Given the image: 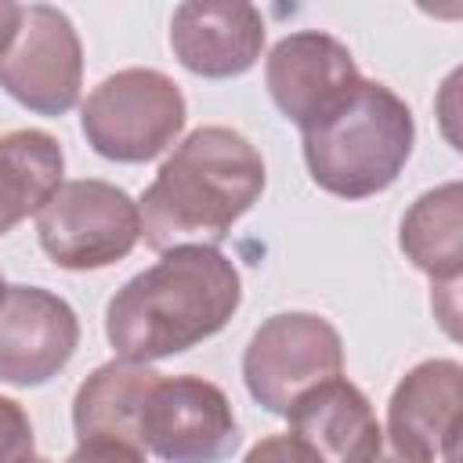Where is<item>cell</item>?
Here are the masks:
<instances>
[{"instance_id": "obj_10", "label": "cell", "mask_w": 463, "mask_h": 463, "mask_svg": "<svg viewBox=\"0 0 463 463\" xmlns=\"http://www.w3.org/2000/svg\"><path fill=\"white\" fill-rule=\"evenodd\" d=\"M80 347L72 304L43 286H7L0 300V383L43 387Z\"/></svg>"}, {"instance_id": "obj_4", "label": "cell", "mask_w": 463, "mask_h": 463, "mask_svg": "<svg viewBox=\"0 0 463 463\" xmlns=\"http://www.w3.org/2000/svg\"><path fill=\"white\" fill-rule=\"evenodd\" d=\"M184 94L159 69H119L105 76L80 109L87 145L112 163H148L184 130Z\"/></svg>"}, {"instance_id": "obj_18", "label": "cell", "mask_w": 463, "mask_h": 463, "mask_svg": "<svg viewBox=\"0 0 463 463\" xmlns=\"http://www.w3.org/2000/svg\"><path fill=\"white\" fill-rule=\"evenodd\" d=\"M344 463H434V459L423 449H416V445L387 434L383 427H376Z\"/></svg>"}, {"instance_id": "obj_7", "label": "cell", "mask_w": 463, "mask_h": 463, "mask_svg": "<svg viewBox=\"0 0 463 463\" xmlns=\"http://www.w3.org/2000/svg\"><path fill=\"white\" fill-rule=\"evenodd\" d=\"M137 445L163 463H221L239 449L228 394L203 376H159L137 412Z\"/></svg>"}, {"instance_id": "obj_8", "label": "cell", "mask_w": 463, "mask_h": 463, "mask_svg": "<svg viewBox=\"0 0 463 463\" xmlns=\"http://www.w3.org/2000/svg\"><path fill=\"white\" fill-rule=\"evenodd\" d=\"M0 87L36 116H65L83 87V43L72 18L51 4L22 7L18 33L0 54Z\"/></svg>"}, {"instance_id": "obj_23", "label": "cell", "mask_w": 463, "mask_h": 463, "mask_svg": "<svg viewBox=\"0 0 463 463\" xmlns=\"http://www.w3.org/2000/svg\"><path fill=\"white\" fill-rule=\"evenodd\" d=\"M29 463H47V459H40V456H33V459H29Z\"/></svg>"}, {"instance_id": "obj_2", "label": "cell", "mask_w": 463, "mask_h": 463, "mask_svg": "<svg viewBox=\"0 0 463 463\" xmlns=\"http://www.w3.org/2000/svg\"><path fill=\"white\" fill-rule=\"evenodd\" d=\"M268 184L264 159L232 127H195L163 159L145 188L141 239L166 253L174 246H221L235 221L253 210Z\"/></svg>"}, {"instance_id": "obj_14", "label": "cell", "mask_w": 463, "mask_h": 463, "mask_svg": "<svg viewBox=\"0 0 463 463\" xmlns=\"http://www.w3.org/2000/svg\"><path fill=\"white\" fill-rule=\"evenodd\" d=\"M65 152L54 134L22 127L0 137V239L36 217L43 203L61 188Z\"/></svg>"}, {"instance_id": "obj_22", "label": "cell", "mask_w": 463, "mask_h": 463, "mask_svg": "<svg viewBox=\"0 0 463 463\" xmlns=\"http://www.w3.org/2000/svg\"><path fill=\"white\" fill-rule=\"evenodd\" d=\"M7 297V282H4V271H0V300Z\"/></svg>"}, {"instance_id": "obj_19", "label": "cell", "mask_w": 463, "mask_h": 463, "mask_svg": "<svg viewBox=\"0 0 463 463\" xmlns=\"http://www.w3.org/2000/svg\"><path fill=\"white\" fill-rule=\"evenodd\" d=\"M242 463H326L304 438H297V434H268V438H260L250 452H246V459Z\"/></svg>"}, {"instance_id": "obj_16", "label": "cell", "mask_w": 463, "mask_h": 463, "mask_svg": "<svg viewBox=\"0 0 463 463\" xmlns=\"http://www.w3.org/2000/svg\"><path fill=\"white\" fill-rule=\"evenodd\" d=\"M398 246L405 260L430 282H459L463 275V184L445 181L423 192L402 217Z\"/></svg>"}, {"instance_id": "obj_3", "label": "cell", "mask_w": 463, "mask_h": 463, "mask_svg": "<svg viewBox=\"0 0 463 463\" xmlns=\"http://www.w3.org/2000/svg\"><path fill=\"white\" fill-rule=\"evenodd\" d=\"M412 145V109L380 80H362L336 112L300 130L311 181L336 199H369L387 192L405 170Z\"/></svg>"}, {"instance_id": "obj_17", "label": "cell", "mask_w": 463, "mask_h": 463, "mask_svg": "<svg viewBox=\"0 0 463 463\" xmlns=\"http://www.w3.org/2000/svg\"><path fill=\"white\" fill-rule=\"evenodd\" d=\"M36 456V438H33V420L29 412L0 394V463H29Z\"/></svg>"}, {"instance_id": "obj_11", "label": "cell", "mask_w": 463, "mask_h": 463, "mask_svg": "<svg viewBox=\"0 0 463 463\" xmlns=\"http://www.w3.org/2000/svg\"><path fill=\"white\" fill-rule=\"evenodd\" d=\"M174 58L203 80L250 72L264 51V18L242 0H188L170 18Z\"/></svg>"}, {"instance_id": "obj_1", "label": "cell", "mask_w": 463, "mask_h": 463, "mask_svg": "<svg viewBox=\"0 0 463 463\" xmlns=\"http://www.w3.org/2000/svg\"><path fill=\"white\" fill-rule=\"evenodd\" d=\"M242 304L239 268L213 246H174L105 307V336L127 362H159L221 333Z\"/></svg>"}, {"instance_id": "obj_9", "label": "cell", "mask_w": 463, "mask_h": 463, "mask_svg": "<svg viewBox=\"0 0 463 463\" xmlns=\"http://www.w3.org/2000/svg\"><path fill=\"white\" fill-rule=\"evenodd\" d=\"M264 83L275 109L289 123L307 130L354 94L362 72L354 65V54L336 36L318 29H300L282 36L268 51Z\"/></svg>"}, {"instance_id": "obj_21", "label": "cell", "mask_w": 463, "mask_h": 463, "mask_svg": "<svg viewBox=\"0 0 463 463\" xmlns=\"http://www.w3.org/2000/svg\"><path fill=\"white\" fill-rule=\"evenodd\" d=\"M18 22H22V4L0 0V54L11 47V40L18 33Z\"/></svg>"}, {"instance_id": "obj_20", "label": "cell", "mask_w": 463, "mask_h": 463, "mask_svg": "<svg viewBox=\"0 0 463 463\" xmlns=\"http://www.w3.org/2000/svg\"><path fill=\"white\" fill-rule=\"evenodd\" d=\"M65 463H148L141 445L116 441V438H87L72 449Z\"/></svg>"}, {"instance_id": "obj_15", "label": "cell", "mask_w": 463, "mask_h": 463, "mask_svg": "<svg viewBox=\"0 0 463 463\" xmlns=\"http://www.w3.org/2000/svg\"><path fill=\"white\" fill-rule=\"evenodd\" d=\"M159 373L145 362L112 358L98 365L72 398V430L87 438H116L137 445V412Z\"/></svg>"}, {"instance_id": "obj_5", "label": "cell", "mask_w": 463, "mask_h": 463, "mask_svg": "<svg viewBox=\"0 0 463 463\" xmlns=\"http://www.w3.org/2000/svg\"><path fill=\"white\" fill-rule=\"evenodd\" d=\"M40 250L65 271H98L112 268L141 242L137 203L112 181L76 177L36 213Z\"/></svg>"}, {"instance_id": "obj_6", "label": "cell", "mask_w": 463, "mask_h": 463, "mask_svg": "<svg viewBox=\"0 0 463 463\" xmlns=\"http://www.w3.org/2000/svg\"><path fill=\"white\" fill-rule=\"evenodd\" d=\"M344 376L336 326L311 311H279L257 326L242 351V380L257 405L286 416L311 387Z\"/></svg>"}, {"instance_id": "obj_13", "label": "cell", "mask_w": 463, "mask_h": 463, "mask_svg": "<svg viewBox=\"0 0 463 463\" xmlns=\"http://www.w3.org/2000/svg\"><path fill=\"white\" fill-rule=\"evenodd\" d=\"M286 420L289 434L304 438L326 463H344L380 427L365 391L344 376L311 387L304 398L293 402Z\"/></svg>"}, {"instance_id": "obj_12", "label": "cell", "mask_w": 463, "mask_h": 463, "mask_svg": "<svg viewBox=\"0 0 463 463\" xmlns=\"http://www.w3.org/2000/svg\"><path fill=\"white\" fill-rule=\"evenodd\" d=\"M463 416V365L456 358H427L412 365L387 402V434L423 449L430 459L452 463Z\"/></svg>"}]
</instances>
